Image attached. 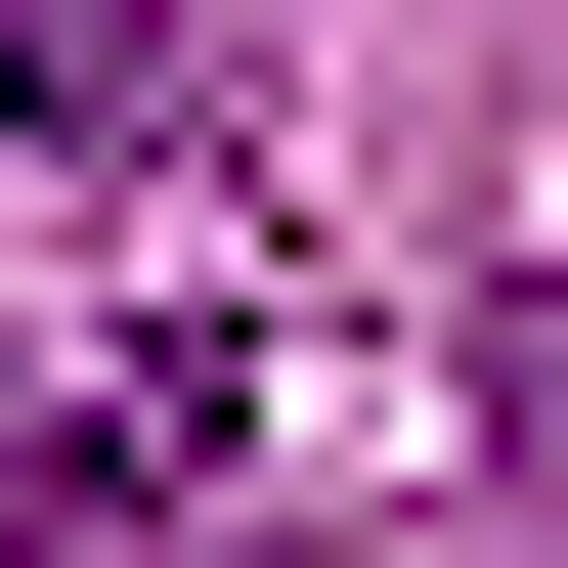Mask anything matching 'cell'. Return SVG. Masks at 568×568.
Masks as SVG:
<instances>
[{
  "instance_id": "6da1fadb",
  "label": "cell",
  "mask_w": 568,
  "mask_h": 568,
  "mask_svg": "<svg viewBox=\"0 0 568 568\" xmlns=\"http://www.w3.org/2000/svg\"><path fill=\"white\" fill-rule=\"evenodd\" d=\"M481 481H525V568H568V306H525V351H481Z\"/></svg>"
}]
</instances>
